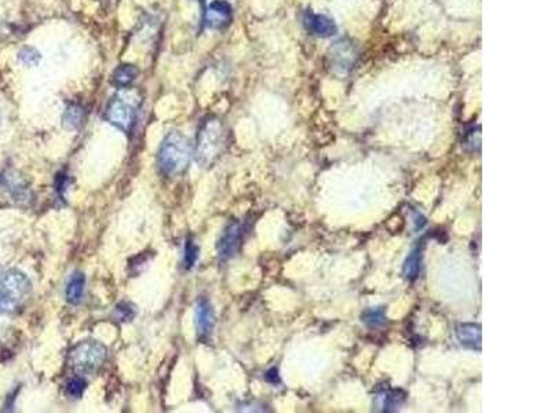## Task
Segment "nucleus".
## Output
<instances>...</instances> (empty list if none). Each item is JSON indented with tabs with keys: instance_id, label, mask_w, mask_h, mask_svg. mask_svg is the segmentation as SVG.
Instances as JSON below:
<instances>
[{
	"instance_id": "nucleus-1",
	"label": "nucleus",
	"mask_w": 551,
	"mask_h": 413,
	"mask_svg": "<svg viewBox=\"0 0 551 413\" xmlns=\"http://www.w3.org/2000/svg\"><path fill=\"white\" fill-rule=\"evenodd\" d=\"M193 155V146L189 138L179 131H172L163 139L159 155L157 166L166 176H176L185 171Z\"/></svg>"
},
{
	"instance_id": "nucleus-2",
	"label": "nucleus",
	"mask_w": 551,
	"mask_h": 413,
	"mask_svg": "<svg viewBox=\"0 0 551 413\" xmlns=\"http://www.w3.org/2000/svg\"><path fill=\"white\" fill-rule=\"evenodd\" d=\"M226 148V130L221 120L216 117L207 119L199 130L195 157L200 167H211L223 153Z\"/></svg>"
},
{
	"instance_id": "nucleus-3",
	"label": "nucleus",
	"mask_w": 551,
	"mask_h": 413,
	"mask_svg": "<svg viewBox=\"0 0 551 413\" xmlns=\"http://www.w3.org/2000/svg\"><path fill=\"white\" fill-rule=\"evenodd\" d=\"M32 292V282L25 273L10 269L0 275V314H14L24 306Z\"/></svg>"
},
{
	"instance_id": "nucleus-4",
	"label": "nucleus",
	"mask_w": 551,
	"mask_h": 413,
	"mask_svg": "<svg viewBox=\"0 0 551 413\" xmlns=\"http://www.w3.org/2000/svg\"><path fill=\"white\" fill-rule=\"evenodd\" d=\"M139 105L141 97L137 91L123 88L108 103L105 119L116 129L129 134L136 124Z\"/></svg>"
},
{
	"instance_id": "nucleus-5",
	"label": "nucleus",
	"mask_w": 551,
	"mask_h": 413,
	"mask_svg": "<svg viewBox=\"0 0 551 413\" xmlns=\"http://www.w3.org/2000/svg\"><path fill=\"white\" fill-rule=\"evenodd\" d=\"M108 348L98 341H83L70 348L68 362L70 368L79 375H90L97 372L105 362Z\"/></svg>"
},
{
	"instance_id": "nucleus-6",
	"label": "nucleus",
	"mask_w": 551,
	"mask_h": 413,
	"mask_svg": "<svg viewBox=\"0 0 551 413\" xmlns=\"http://www.w3.org/2000/svg\"><path fill=\"white\" fill-rule=\"evenodd\" d=\"M357 58V48L351 41H337L330 53V65L338 74H346L354 67Z\"/></svg>"
},
{
	"instance_id": "nucleus-7",
	"label": "nucleus",
	"mask_w": 551,
	"mask_h": 413,
	"mask_svg": "<svg viewBox=\"0 0 551 413\" xmlns=\"http://www.w3.org/2000/svg\"><path fill=\"white\" fill-rule=\"evenodd\" d=\"M242 241V226L240 222H232L223 232L222 237L218 241L216 249L218 256L222 261H228L233 258L240 249Z\"/></svg>"
},
{
	"instance_id": "nucleus-8",
	"label": "nucleus",
	"mask_w": 551,
	"mask_h": 413,
	"mask_svg": "<svg viewBox=\"0 0 551 413\" xmlns=\"http://www.w3.org/2000/svg\"><path fill=\"white\" fill-rule=\"evenodd\" d=\"M304 25L309 34L321 39L335 36L338 32V27L334 22V20H331L328 15L317 14L310 10H308L304 15Z\"/></svg>"
},
{
	"instance_id": "nucleus-9",
	"label": "nucleus",
	"mask_w": 551,
	"mask_h": 413,
	"mask_svg": "<svg viewBox=\"0 0 551 413\" xmlns=\"http://www.w3.org/2000/svg\"><path fill=\"white\" fill-rule=\"evenodd\" d=\"M196 329L200 341H207L215 327V313L206 298H200L196 303Z\"/></svg>"
},
{
	"instance_id": "nucleus-10",
	"label": "nucleus",
	"mask_w": 551,
	"mask_h": 413,
	"mask_svg": "<svg viewBox=\"0 0 551 413\" xmlns=\"http://www.w3.org/2000/svg\"><path fill=\"white\" fill-rule=\"evenodd\" d=\"M456 339L465 348L473 351L482 350V328L480 324L474 322H460L455 328Z\"/></svg>"
},
{
	"instance_id": "nucleus-11",
	"label": "nucleus",
	"mask_w": 551,
	"mask_h": 413,
	"mask_svg": "<svg viewBox=\"0 0 551 413\" xmlns=\"http://www.w3.org/2000/svg\"><path fill=\"white\" fill-rule=\"evenodd\" d=\"M232 20V6L226 0H214L206 11V25L209 28H223Z\"/></svg>"
},
{
	"instance_id": "nucleus-12",
	"label": "nucleus",
	"mask_w": 551,
	"mask_h": 413,
	"mask_svg": "<svg viewBox=\"0 0 551 413\" xmlns=\"http://www.w3.org/2000/svg\"><path fill=\"white\" fill-rule=\"evenodd\" d=\"M84 285H86V277L82 272L73 273L69 278L67 284V291L65 296L70 305H79L83 299V292H84Z\"/></svg>"
},
{
	"instance_id": "nucleus-13",
	"label": "nucleus",
	"mask_w": 551,
	"mask_h": 413,
	"mask_svg": "<svg viewBox=\"0 0 551 413\" xmlns=\"http://www.w3.org/2000/svg\"><path fill=\"white\" fill-rule=\"evenodd\" d=\"M420 270H422V248L416 247L404 262L403 275L408 281H415L419 278Z\"/></svg>"
},
{
	"instance_id": "nucleus-14",
	"label": "nucleus",
	"mask_w": 551,
	"mask_h": 413,
	"mask_svg": "<svg viewBox=\"0 0 551 413\" xmlns=\"http://www.w3.org/2000/svg\"><path fill=\"white\" fill-rule=\"evenodd\" d=\"M137 76L138 69L134 65L126 64V65H122L115 70V73L112 76V83L116 87L126 88L137 79Z\"/></svg>"
},
{
	"instance_id": "nucleus-15",
	"label": "nucleus",
	"mask_w": 551,
	"mask_h": 413,
	"mask_svg": "<svg viewBox=\"0 0 551 413\" xmlns=\"http://www.w3.org/2000/svg\"><path fill=\"white\" fill-rule=\"evenodd\" d=\"M84 120V110L79 105H70L63 114V126L67 130H77Z\"/></svg>"
},
{
	"instance_id": "nucleus-16",
	"label": "nucleus",
	"mask_w": 551,
	"mask_h": 413,
	"mask_svg": "<svg viewBox=\"0 0 551 413\" xmlns=\"http://www.w3.org/2000/svg\"><path fill=\"white\" fill-rule=\"evenodd\" d=\"M361 321L370 328H380L386 324V310L384 308H370L363 311Z\"/></svg>"
},
{
	"instance_id": "nucleus-17",
	"label": "nucleus",
	"mask_w": 551,
	"mask_h": 413,
	"mask_svg": "<svg viewBox=\"0 0 551 413\" xmlns=\"http://www.w3.org/2000/svg\"><path fill=\"white\" fill-rule=\"evenodd\" d=\"M382 411L383 412H391L396 411L404 401H406V393L401 390H390L384 393L382 397Z\"/></svg>"
},
{
	"instance_id": "nucleus-18",
	"label": "nucleus",
	"mask_w": 551,
	"mask_h": 413,
	"mask_svg": "<svg viewBox=\"0 0 551 413\" xmlns=\"http://www.w3.org/2000/svg\"><path fill=\"white\" fill-rule=\"evenodd\" d=\"M197 256H199L197 245L192 240L186 241V244H185V254H183L185 268L186 269H192L196 265V262H197Z\"/></svg>"
},
{
	"instance_id": "nucleus-19",
	"label": "nucleus",
	"mask_w": 551,
	"mask_h": 413,
	"mask_svg": "<svg viewBox=\"0 0 551 413\" xmlns=\"http://www.w3.org/2000/svg\"><path fill=\"white\" fill-rule=\"evenodd\" d=\"M87 381L83 378L70 379L67 384V394L72 398H80L86 390Z\"/></svg>"
},
{
	"instance_id": "nucleus-20",
	"label": "nucleus",
	"mask_w": 551,
	"mask_h": 413,
	"mask_svg": "<svg viewBox=\"0 0 551 413\" xmlns=\"http://www.w3.org/2000/svg\"><path fill=\"white\" fill-rule=\"evenodd\" d=\"M116 315L122 322H130L136 318L137 311L136 308L129 302H122L116 306Z\"/></svg>"
},
{
	"instance_id": "nucleus-21",
	"label": "nucleus",
	"mask_w": 551,
	"mask_h": 413,
	"mask_svg": "<svg viewBox=\"0 0 551 413\" xmlns=\"http://www.w3.org/2000/svg\"><path fill=\"white\" fill-rule=\"evenodd\" d=\"M18 58H20V61H21L22 64H25V65H36V64L40 61V54H39L34 48L27 47V48H22V50L20 51Z\"/></svg>"
},
{
	"instance_id": "nucleus-22",
	"label": "nucleus",
	"mask_w": 551,
	"mask_h": 413,
	"mask_svg": "<svg viewBox=\"0 0 551 413\" xmlns=\"http://www.w3.org/2000/svg\"><path fill=\"white\" fill-rule=\"evenodd\" d=\"M266 380L271 383H277L278 381V375H277V369L273 368L266 374Z\"/></svg>"
}]
</instances>
